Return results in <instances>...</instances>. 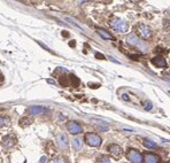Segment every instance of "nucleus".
<instances>
[{
  "label": "nucleus",
  "instance_id": "nucleus-1",
  "mask_svg": "<svg viewBox=\"0 0 170 163\" xmlns=\"http://www.w3.org/2000/svg\"><path fill=\"white\" fill-rule=\"evenodd\" d=\"M109 24L112 26V29H114V30L117 31V32H125L127 29H128L127 22H125L124 20H122V18H118V17L113 18V20L109 22Z\"/></svg>",
  "mask_w": 170,
  "mask_h": 163
},
{
  "label": "nucleus",
  "instance_id": "nucleus-2",
  "mask_svg": "<svg viewBox=\"0 0 170 163\" xmlns=\"http://www.w3.org/2000/svg\"><path fill=\"white\" fill-rule=\"evenodd\" d=\"M127 41H128V44H130L131 46H135L136 48L140 49V51H143V52H145L146 45L143 43V40L138 39L137 36H136L135 33H130V35H128V36H127Z\"/></svg>",
  "mask_w": 170,
  "mask_h": 163
},
{
  "label": "nucleus",
  "instance_id": "nucleus-3",
  "mask_svg": "<svg viewBox=\"0 0 170 163\" xmlns=\"http://www.w3.org/2000/svg\"><path fill=\"white\" fill-rule=\"evenodd\" d=\"M84 139H85V142H86L89 146H92V147L100 146L101 142H102L101 137L98 136L97 133H86Z\"/></svg>",
  "mask_w": 170,
  "mask_h": 163
},
{
  "label": "nucleus",
  "instance_id": "nucleus-4",
  "mask_svg": "<svg viewBox=\"0 0 170 163\" xmlns=\"http://www.w3.org/2000/svg\"><path fill=\"white\" fill-rule=\"evenodd\" d=\"M127 159L132 163H141V161H143L141 154L136 149H129L127 153Z\"/></svg>",
  "mask_w": 170,
  "mask_h": 163
},
{
  "label": "nucleus",
  "instance_id": "nucleus-5",
  "mask_svg": "<svg viewBox=\"0 0 170 163\" xmlns=\"http://www.w3.org/2000/svg\"><path fill=\"white\" fill-rule=\"evenodd\" d=\"M137 31L139 33V36L143 38V39H148L149 37H151V35H152V30H151V28L148 26V25L146 24H139L137 28Z\"/></svg>",
  "mask_w": 170,
  "mask_h": 163
},
{
  "label": "nucleus",
  "instance_id": "nucleus-6",
  "mask_svg": "<svg viewBox=\"0 0 170 163\" xmlns=\"http://www.w3.org/2000/svg\"><path fill=\"white\" fill-rule=\"evenodd\" d=\"M67 130L69 131L71 134H79L83 132V128L79 125V123L75 122V121H70L67 123Z\"/></svg>",
  "mask_w": 170,
  "mask_h": 163
},
{
  "label": "nucleus",
  "instance_id": "nucleus-7",
  "mask_svg": "<svg viewBox=\"0 0 170 163\" xmlns=\"http://www.w3.org/2000/svg\"><path fill=\"white\" fill-rule=\"evenodd\" d=\"M57 146L60 147L61 149H63V151H67V149H68V137L65 136V133H57Z\"/></svg>",
  "mask_w": 170,
  "mask_h": 163
},
{
  "label": "nucleus",
  "instance_id": "nucleus-8",
  "mask_svg": "<svg viewBox=\"0 0 170 163\" xmlns=\"http://www.w3.org/2000/svg\"><path fill=\"white\" fill-rule=\"evenodd\" d=\"M144 162L145 163H159L160 162V157L157 155L153 153H146L144 155Z\"/></svg>",
  "mask_w": 170,
  "mask_h": 163
},
{
  "label": "nucleus",
  "instance_id": "nucleus-9",
  "mask_svg": "<svg viewBox=\"0 0 170 163\" xmlns=\"http://www.w3.org/2000/svg\"><path fill=\"white\" fill-rule=\"evenodd\" d=\"M151 62H152V65H155L156 68H164V67H167V62H166V60L162 57H153V59L151 60Z\"/></svg>",
  "mask_w": 170,
  "mask_h": 163
},
{
  "label": "nucleus",
  "instance_id": "nucleus-10",
  "mask_svg": "<svg viewBox=\"0 0 170 163\" xmlns=\"http://www.w3.org/2000/svg\"><path fill=\"white\" fill-rule=\"evenodd\" d=\"M1 144H2V146L6 147V148L13 147L14 145H15V139L13 138V137H10V136H5V137L2 138Z\"/></svg>",
  "mask_w": 170,
  "mask_h": 163
},
{
  "label": "nucleus",
  "instance_id": "nucleus-11",
  "mask_svg": "<svg viewBox=\"0 0 170 163\" xmlns=\"http://www.w3.org/2000/svg\"><path fill=\"white\" fill-rule=\"evenodd\" d=\"M108 149H109V152H110L115 157H118V156L122 155V148L118 146V145H110V146L108 147Z\"/></svg>",
  "mask_w": 170,
  "mask_h": 163
},
{
  "label": "nucleus",
  "instance_id": "nucleus-12",
  "mask_svg": "<svg viewBox=\"0 0 170 163\" xmlns=\"http://www.w3.org/2000/svg\"><path fill=\"white\" fill-rule=\"evenodd\" d=\"M45 110H46V109H45L44 107H40V106H32V107H30V108L28 109L29 114H31V115L43 114Z\"/></svg>",
  "mask_w": 170,
  "mask_h": 163
},
{
  "label": "nucleus",
  "instance_id": "nucleus-13",
  "mask_svg": "<svg viewBox=\"0 0 170 163\" xmlns=\"http://www.w3.org/2000/svg\"><path fill=\"white\" fill-rule=\"evenodd\" d=\"M97 32L104 38V39H108V40H115V38H114L113 36L110 35V33H108L107 31L105 30H102V29H97Z\"/></svg>",
  "mask_w": 170,
  "mask_h": 163
},
{
  "label": "nucleus",
  "instance_id": "nucleus-14",
  "mask_svg": "<svg viewBox=\"0 0 170 163\" xmlns=\"http://www.w3.org/2000/svg\"><path fill=\"white\" fill-rule=\"evenodd\" d=\"M71 144H73V147L76 151H79L82 148V145H83V141H82V139L79 138H74Z\"/></svg>",
  "mask_w": 170,
  "mask_h": 163
},
{
  "label": "nucleus",
  "instance_id": "nucleus-15",
  "mask_svg": "<svg viewBox=\"0 0 170 163\" xmlns=\"http://www.w3.org/2000/svg\"><path fill=\"white\" fill-rule=\"evenodd\" d=\"M143 144H144V146L147 147V148H156V147H157V145H156L154 141L149 140V139H144V140H143Z\"/></svg>",
  "mask_w": 170,
  "mask_h": 163
},
{
  "label": "nucleus",
  "instance_id": "nucleus-16",
  "mask_svg": "<svg viewBox=\"0 0 170 163\" xmlns=\"http://www.w3.org/2000/svg\"><path fill=\"white\" fill-rule=\"evenodd\" d=\"M10 124V118L7 116H1L0 117V126H7Z\"/></svg>",
  "mask_w": 170,
  "mask_h": 163
},
{
  "label": "nucleus",
  "instance_id": "nucleus-17",
  "mask_svg": "<svg viewBox=\"0 0 170 163\" xmlns=\"http://www.w3.org/2000/svg\"><path fill=\"white\" fill-rule=\"evenodd\" d=\"M31 122H32V121H31V120H30V118H21V120H20V124H21V125H22V126H26V125H29V124H31Z\"/></svg>",
  "mask_w": 170,
  "mask_h": 163
},
{
  "label": "nucleus",
  "instance_id": "nucleus-18",
  "mask_svg": "<svg viewBox=\"0 0 170 163\" xmlns=\"http://www.w3.org/2000/svg\"><path fill=\"white\" fill-rule=\"evenodd\" d=\"M49 163H65V161L63 160V159L59 157V159H54V160H52Z\"/></svg>",
  "mask_w": 170,
  "mask_h": 163
},
{
  "label": "nucleus",
  "instance_id": "nucleus-19",
  "mask_svg": "<svg viewBox=\"0 0 170 163\" xmlns=\"http://www.w3.org/2000/svg\"><path fill=\"white\" fill-rule=\"evenodd\" d=\"M144 108H145V110H151L152 108H153V105H152V102H146V105L144 106Z\"/></svg>",
  "mask_w": 170,
  "mask_h": 163
},
{
  "label": "nucleus",
  "instance_id": "nucleus-20",
  "mask_svg": "<svg viewBox=\"0 0 170 163\" xmlns=\"http://www.w3.org/2000/svg\"><path fill=\"white\" fill-rule=\"evenodd\" d=\"M100 163H112V161H110V159L106 157V159H102V160H101V162H100Z\"/></svg>",
  "mask_w": 170,
  "mask_h": 163
},
{
  "label": "nucleus",
  "instance_id": "nucleus-21",
  "mask_svg": "<svg viewBox=\"0 0 170 163\" xmlns=\"http://www.w3.org/2000/svg\"><path fill=\"white\" fill-rule=\"evenodd\" d=\"M96 57H99L100 60H104V59H105V57H104L102 54H100V53H96Z\"/></svg>",
  "mask_w": 170,
  "mask_h": 163
},
{
  "label": "nucleus",
  "instance_id": "nucleus-22",
  "mask_svg": "<svg viewBox=\"0 0 170 163\" xmlns=\"http://www.w3.org/2000/svg\"><path fill=\"white\" fill-rule=\"evenodd\" d=\"M122 98L124 99L125 101H128V100H129V97H128V94H123V97H122Z\"/></svg>",
  "mask_w": 170,
  "mask_h": 163
},
{
  "label": "nucleus",
  "instance_id": "nucleus-23",
  "mask_svg": "<svg viewBox=\"0 0 170 163\" xmlns=\"http://www.w3.org/2000/svg\"><path fill=\"white\" fill-rule=\"evenodd\" d=\"M45 161H46V157H45V156H43V157L40 159V162H41V163H44Z\"/></svg>",
  "mask_w": 170,
  "mask_h": 163
},
{
  "label": "nucleus",
  "instance_id": "nucleus-24",
  "mask_svg": "<svg viewBox=\"0 0 170 163\" xmlns=\"http://www.w3.org/2000/svg\"><path fill=\"white\" fill-rule=\"evenodd\" d=\"M169 93H170V92H169Z\"/></svg>",
  "mask_w": 170,
  "mask_h": 163
}]
</instances>
